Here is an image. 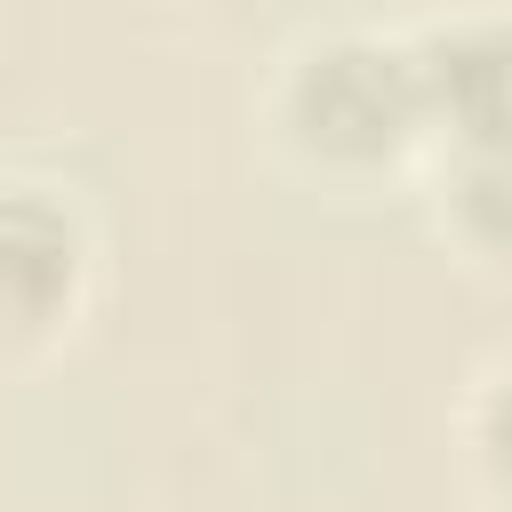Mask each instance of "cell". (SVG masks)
<instances>
[{"mask_svg":"<svg viewBox=\"0 0 512 512\" xmlns=\"http://www.w3.org/2000/svg\"><path fill=\"white\" fill-rule=\"evenodd\" d=\"M88 272V232L48 184H0V336H48Z\"/></svg>","mask_w":512,"mask_h":512,"instance_id":"cell-3","label":"cell"},{"mask_svg":"<svg viewBox=\"0 0 512 512\" xmlns=\"http://www.w3.org/2000/svg\"><path fill=\"white\" fill-rule=\"evenodd\" d=\"M472 456H480V472L512 496V368H496V376L480 384V400H472Z\"/></svg>","mask_w":512,"mask_h":512,"instance_id":"cell-5","label":"cell"},{"mask_svg":"<svg viewBox=\"0 0 512 512\" xmlns=\"http://www.w3.org/2000/svg\"><path fill=\"white\" fill-rule=\"evenodd\" d=\"M424 128H440L456 152L512 136V24L504 16H456L408 40Z\"/></svg>","mask_w":512,"mask_h":512,"instance_id":"cell-2","label":"cell"},{"mask_svg":"<svg viewBox=\"0 0 512 512\" xmlns=\"http://www.w3.org/2000/svg\"><path fill=\"white\" fill-rule=\"evenodd\" d=\"M448 208H456L464 248H480L488 264H512V136L456 152V168H448Z\"/></svg>","mask_w":512,"mask_h":512,"instance_id":"cell-4","label":"cell"},{"mask_svg":"<svg viewBox=\"0 0 512 512\" xmlns=\"http://www.w3.org/2000/svg\"><path fill=\"white\" fill-rule=\"evenodd\" d=\"M280 120H288V136H296L312 160H336V168H376V160H392V152L424 128L408 48L368 40V32L312 40V48L288 64Z\"/></svg>","mask_w":512,"mask_h":512,"instance_id":"cell-1","label":"cell"}]
</instances>
